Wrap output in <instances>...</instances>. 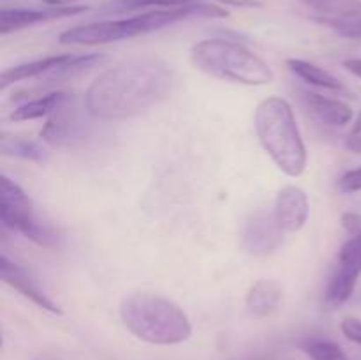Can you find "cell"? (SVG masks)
Segmentation results:
<instances>
[{"mask_svg":"<svg viewBox=\"0 0 361 360\" xmlns=\"http://www.w3.org/2000/svg\"><path fill=\"white\" fill-rule=\"evenodd\" d=\"M0 221L6 228L21 233L37 246L48 249L59 247V235L39 222L25 191L6 175L0 176Z\"/></svg>","mask_w":361,"mask_h":360,"instance_id":"obj_6","label":"cell"},{"mask_svg":"<svg viewBox=\"0 0 361 360\" xmlns=\"http://www.w3.org/2000/svg\"><path fill=\"white\" fill-rule=\"evenodd\" d=\"M261 145L275 164L289 176H300L307 168V148L291 104L282 97L261 101L254 115Z\"/></svg>","mask_w":361,"mask_h":360,"instance_id":"obj_4","label":"cell"},{"mask_svg":"<svg viewBox=\"0 0 361 360\" xmlns=\"http://www.w3.org/2000/svg\"><path fill=\"white\" fill-rule=\"evenodd\" d=\"M42 4L49 7H71V6H83V0H41Z\"/></svg>","mask_w":361,"mask_h":360,"instance_id":"obj_26","label":"cell"},{"mask_svg":"<svg viewBox=\"0 0 361 360\" xmlns=\"http://www.w3.org/2000/svg\"><path fill=\"white\" fill-rule=\"evenodd\" d=\"M171 85L173 69L166 60L134 56L99 74L85 94V106L95 119H129L162 101Z\"/></svg>","mask_w":361,"mask_h":360,"instance_id":"obj_1","label":"cell"},{"mask_svg":"<svg viewBox=\"0 0 361 360\" xmlns=\"http://www.w3.org/2000/svg\"><path fill=\"white\" fill-rule=\"evenodd\" d=\"M190 59L197 69L219 80L259 87L271 83L275 78L271 67L261 56L228 39H204L196 42L190 49Z\"/></svg>","mask_w":361,"mask_h":360,"instance_id":"obj_5","label":"cell"},{"mask_svg":"<svg viewBox=\"0 0 361 360\" xmlns=\"http://www.w3.org/2000/svg\"><path fill=\"white\" fill-rule=\"evenodd\" d=\"M342 226H344L351 235H356V233L361 232V215L344 214L342 215Z\"/></svg>","mask_w":361,"mask_h":360,"instance_id":"obj_24","label":"cell"},{"mask_svg":"<svg viewBox=\"0 0 361 360\" xmlns=\"http://www.w3.org/2000/svg\"><path fill=\"white\" fill-rule=\"evenodd\" d=\"M309 198L302 187L286 186L275 200V217L284 232H300L309 219Z\"/></svg>","mask_w":361,"mask_h":360,"instance_id":"obj_11","label":"cell"},{"mask_svg":"<svg viewBox=\"0 0 361 360\" xmlns=\"http://www.w3.org/2000/svg\"><path fill=\"white\" fill-rule=\"evenodd\" d=\"M302 349L309 355L310 360H348L344 349L330 339L310 337L303 341Z\"/></svg>","mask_w":361,"mask_h":360,"instance_id":"obj_20","label":"cell"},{"mask_svg":"<svg viewBox=\"0 0 361 360\" xmlns=\"http://www.w3.org/2000/svg\"><path fill=\"white\" fill-rule=\"evenodd\" d=\"M59 112H56L41 129L42 140L48 141V143L51 145H62L63 141L71 140V122L67 120V116L59 115Z\"/></svg>","mask_w":361,"mask_h":360,"instance_id":"obj_21","label":"cell"},{"mask_svg":"<svg viewBox=\"0 0 361 360\" xmlns=\"http://www.w3.org/2000/svg\"><path fill=\"white\" fill-rule=\"evenodd\" d=\"M88 11V6H71V7H44V9H2L0 11V34L6 35L11 32H18L21 28L32 25L44 23V21L60 20V18L76 16V14Z\"/></svg>","mask_w":361,"mask_h":360,"instance_id":"obj_10","label":"cell"},{"mask_svg":"<svg viewBox=\"0 0 361 360\" xmlns=\"http://www.w3.org/2000/svg\"><path fill=\"white\" fill-rule=\"evenodd\" d=\"M344 67L349 71V73H353L355 76L361 78V59H348L344 60Z\"/></svg>","mask_w":361,"mask_h":360,"instance_id":"obj_27","label":"cell"},{"mask_svg":"<svg viewBox=\"0 0 361 360\" xmlns=\"http://www.w3.org/2000/svg\"><path fill=\"white\" fill-rule=\"evenodd\" d=\"M361 275V232L342 246L338 265L324 292V304L330 309L341 307L353 295Z\"/></svg>","mask_w":361,"mask_h":360,"instance_id":"obj_7","label":"cell"},{"mask_svg":"<svg viewBox=\"0 0 361 360\" xmlns=\"http://www.w3.org/2000/svg\"><path fill=\"white\" fill-rule=\"evenodd\" d=\"M284 242V229L277 222L274 212L259 208L249 215L242 228L240 244L252 256H268Z\"/></svg>","mask_w":361,"mask_h":360,"instance_id":"obj_9","label":"cell"},{"mask_svg":"<svg viewBox=\"0 0 361 360\" xmlns=\"http://www.w3.org/2000/svg\"><path fill=\"white\" fill-rule=\"evenodd\" d=\"M71 95L67 92L56 90L49 92V94L42 95V97L34 99V101H28L25 104L18 106L13 113L9 115L11 120L14 122H27V120H35L42 119V116H48L56 113L59 109H62L63 106L69 102Z\"/></svg>","mask_w":361,"mask_h":360,"instance_id":"obj_15","label":"cell"},{"mask_svg":"<svg viewBox=\"0 0 361 360\" xmlns=\"http://www.w3.org/2000/svg\"><path fill=\"white\" fill-rule=\"evenodd\" d=\"M224 18L228 16V11L222 9L217 4L194 2L185 7H176V9H157L148 11V13L136 14V16L123 18V20H108L95 21V23L78 25L69 28L59 35L60 44H108V42L123 41V39H133L137 35L150 34V32L161 30L168 25L176 21L187 20V18Z\"/></svg>","mask_w":361,"mask_h":360,"instance_id":"obj_2","label":"cell"},{"mask_svg":"<svg viewBox=\"0 0 361 360\" xmlns=\"http://www.w3.org/2000/svg\"><path fill=\"white\" fill-rule=\"evenodd\" d=\"M282 295H284V289L277 281L259 279L250 286L249 293H247V309L254 318L270 316L281 306Z\"/></svg>","mask_w":361,"mask_h":360,"instance_id":"obj_14","label":"cell"},{"mask_svg":"<svg viewBox=\"0 0 361 360\" xmlns=\"http://www.w3.org/2000/svg\"><path fill=\"white\" fill-rule=\"evenodd\" d=\"M200 0H113L108 6L102 7V14H120L130 11L145 9H176V7L190 6Z\"/></svg>","mask_w":361,"mask_h":360,"instance_id":"obj_18","label":"cell"},{"mask_svg":"<svg viewBox=\"0 0 361 360\" xmlns=\"http://www.w3.org/2000/svg\"><path fill=\"white\" fill-rule=\"evenodd\" d=\"M221 6L240 7V9H254V7H263L261 0H215Z\"/></svg>","mask_w":361,"mask_h":360,"instance_id":"obj_25","label":"cell"},{"mask_svg":"<svg viewBox=\"0 0 361 360\" xmlns=\"http://www.w3.org/2000/svg\"><path fill=\"white\" fill-rule=\"evenodd\" d=\"M286 66H288L289 71H291L293 74H296L300 80L312 85V87L324 88V90H331V92L344 90V85L338 81V78H335L331 73L317 67L316 64H310L302 59H288L286 60Z\"/></svg>","mask_w":361,"mask_h":360,"instance_id":"obj_16","label":"cell"},{"mask_svg":"<svg viewBox=\"0 0 361 360\" xmlns=\"http://www.w3.org/2000/svg\"><path fill=\"white\" fill-rule=\"evenodd\" d=\"M341 328H342V334H344L349 341L356 342V344L361 346V320L353 316L344 318L341 323Z\"/></svg>","mask_w":361,"mask_h":360,"instance_id":"obj_23","label":"cell"},{"mask_svg":"<svg viewBox=\"0 0 361 360\" xmlns=\"http://www.w3.org/2000/svg\"><path fill=\"white\" fill-rule=\"evenodd\" d=\"M0 275H2L4 282H7V284L13 286L14 289H18L21 295L27 296V299L30 300V302H34L37 307L48 311V313L62 314V309L35 286V282L32 281L30 275H28L20 265L13 263L6 254H2V258H0Z\"/></svg>","mask_w":361,"mask_h":360,"instance_id":"obj_12","label":"cell"},{"mask_svg":"<svg viewBox=\"0 0 361 360\" xmlns=\"http://www.w3.org/2000/svg\"><path fill=\"white\" fill-rule=\"evenodd\" d=\"M319 16H351L361 14V0H300Z\"/></svg>","mask_w":361,"mask_h":360,"instance_id":"obj_19","label":"cell"},{"mask_svg":"<svg viewBox=\"0 0 361 360\" xmlns=\"http://www.w3.org/2000/svg\"><path fill=\"white\" fill-rule=\"evenodd\" d=\"M102 60H104V55H99V53H85V55L66 53V55H51L20 64V66L9 67L0 74V90H6L9 85L18 83V81L30 80V78H37L49 73H69V71L81 69V67L94 66Z\"/></svg>","mask_w":361,"mask_h":360,"instance_id":"obj_8","label":"cell"},{"mask_svg":"<svg viewBox=\"0 0 361 360\" xmlns=\"http://www.w3.org/2000/svg\"><path fill=\"white\" fill-rule=\"evenodd\" d=\"M337 187L342 194H351L361 191V166L360 168L345 172L344 175L341 176V180H338Z\"/></svg>","mask_w":361,"mask_h":360,"instance_id":"obj_22","label":"cell"},{"mask_svg":"<svg viewBox=\"0 0 361 360\" xmlns=\"http://www.w3.org/2000/svg\"><path fill=\"white\" fill-rule=\"evenodd\" d=\"M0 152L4 155H11V157L27 159V161L35 162H42L48 159V152L41 143L25 140V138L9 136V134H2V138H0Z\"/></svg>","mask_w":361,"mask_h":360,"instance_id":"obj_17","label":"cell"},{"mask_svg":"<svg viewBox=\"0 0 361 360\" xmlns=\"http://www.w3.org/2000/svg\"><path fill=\"white\" fill-rule=\"evenodd\" d=\"M120 318L130 334L157 346L187 341L192 325L182 307L157 293H133L120 304Z\"/></svg>","mask_w":361,"mask_h":360,"instance_id":"obj_3","label":"cell"},{"mask_svg":"<svg viewBox=\"0 0 361 360\" xmlns=\"http://www.w3.org/2000/svg\"><path fill=\"white\" fill-rule=\"evenodd\" d=\"M348 148L349 150L356 152V154H361V133L360 134H351L348 138Z\"/></svg>","mask_w":361,"mask_h":360,"instance_id":"obj_28","label":"cell"},{"mask_svg":"<svg viewBox=\"0 0 361 360\" xmlns=\"http://www.w3.org/2000/svg\"><path fill=\"white\" fill-rule=\"evenodd\" d=\"M303 99H305V104L309 108V112L319 122L326 124V126H345L355 116L351 106L338 101V99L324 97V95L317 94V92H303Z\"/></svg>","mask_w":361,"mask_h":360,"instance_id":"obj_13","label":"cell"}]
</instances>
